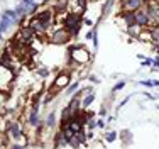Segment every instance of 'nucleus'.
<instances>
[{"instance_id": "39448f33", "label": "nucleus", "mask_w": 159, "mask_h": 149, "mask_svg": "<svg viewBox=\"0 0 159 149\" xmlns=\"http://www.w3.org/2000/svg\"><path fill=\"white\" fill-rule=\"evenodd\" d=\"M134 17H135V26H139V27H146V26L151 22L147 10H142V9L135 10V12H134Z\"/></svg>"}, {"instance_id": "9d476101", "label": "nucleus", "mask_w": 159, "mask_h": 149, "mask_svg": "<svg viewBox=\"0 0 159 149\" xmlns=\"http://www.w3.org/2000/svg\"><path fill=\"white\" fill-rule=\"evenodd\" d=\"M68 83H70V75H66V73L59 75L58 78H56V81H54V90H61V88H64Z\"/></svg>"}, {"instance_id": "f03ea898", "label": "nucleus", "mask_w": 159, "mask_h": 149, "mask_svg": "<svg viewBox=\"0 0 159 149\" xmlns=\"http://www.w3.org/2000/svg\"><path fill=\"white\" fill-rule=\"evenodd\" d=\"M14 81V71L5 64H0V91H9Z\"/></svg>"}, {"instance_id": "f8f14e48", "label": "nucleus", "mask_w": 159, "mask_h": 149, "mask_svg": "<svg viewBox=\"0 0 159 149\" xmlns=\"http://www.w3.org/2000/svg\"><path fill=\"white\" fill-rule=\"evenodd\" d=\"M9 131H10V134H12V137H20V129H19L17 124H12Z\"/></svg>"}, {"instance_id": "9b49d317", "label": "nucleus", "mask_w": 159, "mask_h": 149, "mask_svg": "<svg viewBox=\"0 0 159 149\" xmlns=\"http://www.w3.org/2000/svg\"><path fill=\"white\" fill-rule=\"evenodd\" d=\"M122 19L125 21L127 27H132V26H135V17H134V12H124Z\"/></svg>"}, {"instance_id": "ddd939ff", "label": "nucleus", "mask_w": 159, "mask_h": 149, "mask_svg": "<svg viewBox=\"0 0 159 149\" xmlns=\"http://www.w3.org/2000/svg\"><path fill=\"white\" fill-rule=\"evenodd\" d=\"M75 3H76V7L80 10H85V5H86V0H75Z\"/></svg>"}, {"instance_id": "0eeeda50", "label": "nucleus", "mask_w": 159, "mask_h": 149, "mask_svg": "<svg viewBox=\"0 0 159 149\" xmlns=\"http://www.w3.org/2000/svg\"><path fill=\"white\" fill-rule=\"evenodd\" d=\"M142 0H122V9L124 12H135L142 7Z\"/></svg>"}, {"instance_id": "6e6552de", "label": "nucleus", "mask_w": 159, "mask_h": 149, "mask_svg": "<svg viewBox=\"0 0 159 149\" xmlns=\"http://www.w3.org/2000/svg\"><path fill=\"white\" fill-rule=\"evenodd\" d=\"M36 17L46 26V29H49V26H51L52 21H54V14H52V10H43V12H39Z\"/></svg>"}, {"instance_id": "f257e3e1", "label": "nucleus", "mask_w": 159, "mask_h": 149, "mask_svg": "<svg viewBox=\"0 0 159 149\" xmlns=\"http://www.w3.org/2000/svg\"><path fill=\"white\" fill-rule=\"evenodd\" d=\"M80 24H81V17H80L78 12H70L63 19V27L66 29L71 36H75L80 30Z\"/></svg>"}, {"instance_id": "1a4fd4ad", "label": "nucleus", "mask_w": 159, "mask_h": 149, "mask_svg": "<svg viewBox=\"0 0 159 149\" xmlns=\"http://www.w3.org/2000/svg\"><path fill=\"white\" fill-rule=\"evenodd\" d=\"M68 7H70V0H56L52 5V12L54 14H66Z\"/></svg>"}, {"instance_id": "423d86ee", "label": "nucleus", "mask_w": 159, "mask_h": 149, "mask_svg": "<svg viewBox=\"0 0 159 149\" xmlns=\"http://www.w3.org/2000/svg\"><path fill=\"white\" fill-rule=\"evenodd\" d=\"M29 27L32 29V32L36 34V37H37V36H44V34H46V30H48V29H46V26H44L37 17H34L32 21L29 22Z\"/></svg>"}, {"instance_id": "20e7f679", "label": "nucleus", "mask_w": 159, "mask_h": 149, "mask_svg": "<svg viewBox=\"0 0 159 149\" xmlns=\"http://www.w3.org/2000/svg\"><path fill=\"white\" fill-rule=\"evenodd\" d=\"M70 37H71V34L68 32L64 27H58V29H54L51 34H49V43H52V44H66L68 41H70Z\"/></svg>"}, {"instance_id": "7ed1b4c3", "label": "nucleus", "mask_w": 159, "mask_h": 149, "mask_svg": "<svg viewBox=\"0 0 159 149\" xmlns=\"http://www.w3.org/2000/svg\"><path fill=\"white\" fill-rule=\"evenodd\" d=\"M70 58L78 64H85L90 61V53L86 51L85 48H80V46H75V48L70 49Z\"/></svg>"}]
</instances>
